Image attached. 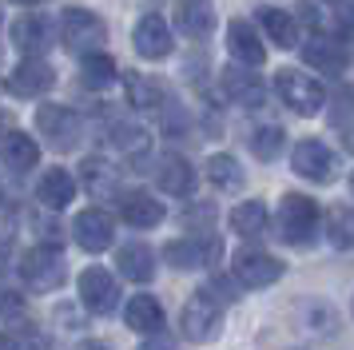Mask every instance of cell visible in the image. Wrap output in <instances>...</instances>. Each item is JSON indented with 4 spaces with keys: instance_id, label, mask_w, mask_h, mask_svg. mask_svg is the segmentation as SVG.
Here are the masks:
<instances>
[{
    "instance_id": "6da1fadb",
    "label": "cell",
    "mask_w": 354,
    "mask_h": 350,
    "mask_svg": "<svg viewBox=\"0 0 354 350\" xmlns=\"http://www.w3.org/2000/svg\"><path fill=\"white\" fill-rule=\"evenodd\" d=\"M279 235L290 247H315L319 243V203L310 195H299V191H287L283 203H279Z\"/></svg>"
},
{
    "instance_id": "7a4b0ae2",
    "label": "cell",
    "mask_w": 354,
    "mask_h": 350,
    "mask_svg": "<svg viewBox=\"0 0 354 350\" xmlns=\"http://www.w3.org/2000/svg\"><path fill=\"white\" fill-rule=\"evenodd\" d=\"M179 326H183V338L187 342H215L219 331H223V302L211 295L207 286L195 291L192 299L183 302V315H179Z\"/></svg>"
},
{
    "instance_id": "3957f363",
    "label": "cell",
    "mask_w": 354,
    "mask_h": 350,
    "mask_svg": "<svg viewBox=\"0 0 354 350\" xmlns=\"http://www.w3.org/2000/svg\"><path fill=\"white\" fill-rule=\"evenodd\" d=\"M64 275H68V259L52 243L32 247V251H24V259H20V279L32 286V291H40V295L56 291V286L64 283Z\"/></svg>"
},
{
    "instance_id": "277c9868",
    "label": "cell",
    "mask_w": 354,
    "mask_h": 350,
    "mask_svg": "<svg viewBox=\"0 0 354 350\" xmlns=\"http://www.w3.org/2000/svg\"><path fill=\"white\" fill-rule=\"evenodd\" d=\"M274 92H279V100H283L295 116H303V120L319 116L322 104H326V92H322L319 80H310L306 72H295V68H283V72L274 76Z\"/></svg>"
},
{
    "instance_id": "5b68a950",
    "label": "cell",
    "mask_w": 354,
    "mask_h": 350,
    "mask_svg": "<svg viewBox=\"0 0 354 350\" xmlns=\"http://www.w3.org/2000/svg\"><path fill=\"white\" fill-rule=\"evenodd\" d=\"M36 131L48 140V147L72 151L84 140V120L72 108H64V104H40L36 108Z\"/></svg>"
},
{
    "instance_id": "8992f818",
    "label": "cell",
    "mask_w": 354,
    "mask_h": 350,
    "mask_svg": "<svg viewBox=\"0 0 354 350\" xmlns=\"http://www.w3.org/2000/svg\"><path fill=\"white\" fill-rule=\"evenodd\" d=\"M231 275H235V283L247 286V291H263V286L279 283V279L287 275V263H279L271 251L243 247V251H235V259H231Z\"/></svg>"
},
{
    "instance_id": "52a82bcc",
    "label": "cell",
    "mask_w": 354,
    "mask_h": 350,
    "mask_svg": "<svg viewBox=\"0 0 354 350\" xmlns=\"http://www.w3.org/2000/svg\"><path fill=\"white\" fill-rule=\"evenodd\" d=\"M60 40L72 52H92V48H100L108 40V24L96 12H88V8H64V16H60Z\"/></svg>"
},
{
    "instance_id": "ba28073f",
    "label": "cell",
    "mask_w": 354,
    "mask_h": 350,
    "mask_svg": "<svg viewBox=\"0 0 354 350\" xmlns=\"http://www.w3.org/2000/svg\"><path fill=\"white\" fill-rule=\"evenodd\" d=\"M290 167L310 179V183H335L338 179V156L322 140H299L290 151Z\"/></svg>"
},
{
    "instance_id": "9c48e42d",
    "label": "cell",
    "mask_w": 354,
    "mask_h": 350,
    "mask_svg": "<svg viewBox=\"0 0 354 350\" xmlns=\"http://www.w3.org/2000/svg\"><path fill=\"white\" fill-rule=\"evenodd\" d=\"M52 84H56V72H52L48 60H40V56H24V60L4 76V92L8 95H20V100H32V95H44L52 92Z\"/></svg>"
},
{
    "instance_id": "30bf717a",
    "label": "cell",
    "mask_w": 354,
    "mask_h": 350,
    "mask_svg": "<svg viewBox=\"0 0 354 350\" xmlns=\"http://www.w3.org/2000/svg\"><path fill=\"white\" fill-rule=\"evenodd\" d=\"M72 239H76V247H84L88 255L108 251L112 239H115L112 215H108L104 207H88V211H80V215L72 219Z\"/></svg>"
},
{
    "instance_id": "8fae6325",
    "label": "cell",
    "mask_w": 354,
    "mask_h": 350,
    "mask_svg": "<svg viewBox=\"0 0 354 350\" xmlns=\"http://www.w3.org/2000/svg\"><path fill=\"white\" fill-rule=\"evenodd\" d=\"M131 44H136V56H144V60H167L176 40H171V28L160 12H147L140 16V24L131 32Z\"/></svg>"
},
{
    "instance_id": "7c38bea8",
    "label": "cell",
    "mask_w": 354,
    "mask_h": 350,
    "mask_svg": "<svg viewBox=\"0 0 354 350\" xmlns=\"http://www.w3.org/2000/svg\"><path fill=\"white\" fill-rule=\"evenodd\" d=\"M76 286H80V302L92 315H112L120 306V286H115V279L104 267H88Z\"/></svg>"
},
{
    "instance_id": "4fadbf2b",
    "label": "cell",
    "mask_w": 354,
    "mask_h": 350,
    "mask_svg": "<svg viewBox=\"0 0 354 350\" xmlns=\"http://www.w3.org/2000/svg\"><path fill=\"white\" fill-rule=\"evenodd\" d=\"M223 255V243L219 239H176V243H167L163 247V259L171 263L176 270H195V267H207V263H215Z\"/></svg>"
},
{
    "instance_id": "5bb4252c",
    "label": "cell",
    "mask_w": 354,
    "mask_h": 350,
    "mask_svg": "<svg viewBox=\"0 0 354 350\" xmlns=\"http://www.w3.org/2000/svg\"><path fill=\"white\" fill-rule=\"evenodd\" d=\"M303 60L310 64V68L326 72V76H342V72L351 68V52H346V44H342V40H335V36L319 32V36H310V40L303 44Z\"/></svg>"
},
{
    "instance_id": "9a60e30c",
    "label": "cell",
    "mask_w": 354,
    "mask_h": 350,
    "mask_svg": "<svg viewBox=\"0 0 354 350\" xmlns=\"http://www.w3.org/2000/svg\"><path fill=\"white\" fill-rule=\"evenodd\" d=\"M156 183H160V191H167V195H195V183H199V175H195V167L187 163L183 156H176V151H167V156L156 159Z\"/></svg>"
},
{
    "instance_id": "2e32d148",
    "label": "cell",
    "mask_w": 354,
    "mask_h": 350,
    "mask_svg": "<svg viewBox=\"0 0 354 350\" xmlns=\"http://www.w3.org/2000/svg\"><path fill=\"white\" fill-rule=\"evenodd\" d=\"M227 48H231V56L247 68H259V64L267 60V44H263V36L255 32L251 20H231L227 24Z\"/></svg>"
},
{
    "instance_id": "e0dca14e",
    "label": "cell",
    "mask_w": 354,
    "mask_h": 350,
    "mask_svg": "<svg viewBox=\"0 0 354 350\" xmlns=\"http://www.w3.org/2000/svg\"><path fill=\"white\" fill-rule=\"evenodd\" d=\"M120 215H124L128 227L147 231V227L163 223V203L156 195H147V191H124V195H120Z\"/></svg>"
},
{
    "instance_id": "ac0fdd59",
    "label": "cell",
    "mask_w": 354,
    "mask_h": 350,
    "mask_svg": "<svg viewBox=\"0 0 354 350\" xmlns=\"http://www.w3.org/2000/svg\"><path fill=\"white\" fill-rule=\"evenodd\" d=\"M115 263H120V275L128 283H151L156 279V251L147 243H124L115 251Z\"/></svg>"
},
{
    "instance_id": "d6986e66",
    "label": "cell",
    "mask_w": 354,
    "mask_h": 350,
    "mask_svg": "<svg viewBox=\"0 0 354 350\" xmlns=\"http://www.w3.org/2000/svg\"><path fill=\"white\" fill-rule=\"evenodd\" d=\"M12 44H17L24 56H40V52L52 44V24L40 12L20 16L17 24H12Z\"/></svg>"
},
{
    "instance_id": "ffe728a7",
    "label": "cell",
    "mask_w": 354,
    "mask_h": 350,
    "mask_svg": "<svg viewBox=\"0 0 354 350\" xmlns=\"http://www.w3.org/2000/svg\"><path fill=\"white\" fill-rule=\"evenodd\" d=\"M36 199L44 207H52V211H64L76 199V179L64 167H48V172L40 175V183H36Z\"/></svg>"
},
{
    "instance_id": "44dd1931",
    "label": "cell",
    "mask_w": 354,
    "mask_h": 350,
    "mask_svg": "<svg viewBox=\"0 0 354 350\" xmlns=\"http://www.w3.org/2000/svg\"><path fill=\"white\" fill-rule=\"evenodd\" d=\"M176 24H179L183 36H192V40H207L211 28H215V8H211V0H179Z\"/></svg>"
},
{
    "instance_id": "7402d4cb",
    "label": "cell",
    "mask_w": 354,
    "mask_h": 350,
    "mask_svg": "<svg viewBox=\"0 0 354 350\" xmlns=\"http://www.w3.org/2000/svg\"><path fill=\"white\" fill-rule=\"evenodd\" d=\"M223 92L235 100V104H243V108H259L263 100H267V88H263V80L255 76V72H243V68H223Z\"/></svg>"
},
{
    "instance_id": "603a6c76",
    "label": "cell",
    "mask_w": 354,
    "mask_h": 350,
    "mask_svg": "<svg viewBox=\"0 0 354 350\" xmlns=\"http://www.w3.org/2000/svg\"><path fill=\"white\" fill-rule=\"evenodd\" d=\"M259 24H263V36L271 40L274 48H295L299 44V20L287 12V8H259Z\"/></svg>"
},
{
    "instance_id": "cb8c5ba5",
    "label": "cell",
    "mask_w": 354,
    "mask_h": 350,
    "mask_svg": "<svg viewBox=\"0 0 354 350\" xmlns=\"http://www.w3.org/2000/svg\"><path fill=\"white\" fill-rule=\"evenodd\" d=\"M295 315H299V326H303L306 334H319V338H330V334L338 331V311L330 306V302L322 299H306L295 306Z\"/></svg>"
},
{
    "instance_id": "d4e9b609",
    "label": "cell",
    "mask_w": 354,
    "mask_h": 350,
    "mask_svg": "<svg viewBox=\"0 0 354 350\" xmlns=\"http://www.w3.org/2000/svg\"><path fill=\"white\" fill-rule=\"evenodd\" d=\"M0 159H4V167H12V172H28V167L40 163V147H36L32 136L8 131V136L0 140Z\"/></svg>"
},
{
    "instance_id": "484cf974",
    "label": "cell",
    "mask_w": 354,
    "mask_h": 350,
    "mask_svg": "<svg viewBox=\"0 0 354 350\" xmlns=\"http://www.w3.org/2000/svg\"><path fill=\"white\" fill-rule=\"evenodd\" d=\"M124 322H128L131 331H140V334L163 331V306L151 299V295H131L128 311H124Z\"/></svg>"
},
{
    "instance_id": "4316f807",
    "label": "cell",
    "mask_w": 354,
    "mask_h": 350,
    "mask_svg": "<svg viewBox=\"0 0 354 350\" xmlns=\"http://www.w3.org/2000/svg\"><path fill=\"white\" fill-rule=\"evenodd\" d=\"M203 172H207L211 187L227 191V195L243 191V183H247V175H243V167H239V159L235 156H211L207 163H203Z\"/></svg>"
},
{
    "instance_id": "83f0119b",
    "label": "cell",
    "mask_w": 354,
    "mask_h": 350,
    "mask_svg": "<svg viewBox=\"0 0 354 350\" xmlns=\"http://www.w3.org/2000/svg\"><path fill=\"white\" fill-rule=\"evenodd\" d=\"M330 131H335L342 147L354 156V92H335L330 95Z\"/></svg>"
},
{
    "instance_id": "f1b7e54d",
    "label": "cell",
    "mask_w": 354,
    "mask_h": 350,
    "mask_svg": "<svg viewBox=\"0 0 354 350\" xmlns=\"http://www.w3.org/2000/svg\"><path fill=\"white\" fill-rule=\"evenodd\" d=\"M80 80L88 84V88L104 92L108 84H115V60H112V56H104L100 48L84 52V56H80Z\"/></svg>"
},
{
    "instance_id": "f546056e",
    "label": "cell",
    "mask_w": 354,
    "mask_h": 350,
    "mask_svg": "<svg viewBox=\"0 0 354 350\" xmlns=\"http://www.w3.org/2000/svg\"><path fill=\"white\" fill-rule=\"evenodd\" d=\"M163 100H167V92H163L160 80L140 76V72H131V76H128V104H131V108L156 111V108H163Z\"/></svg>"
},
{
    "instance_id": "4dcf8cb0",
    "label": "cell",
    "mask_w": 354,
    "mask_h": 350,
    "mask_svg": "<svg viewBox=\"0 0 354 350\" xmlns=\"http://www.w3.org/2000/svg\"><path fill=\"white\" fill-rule=\"evenodd\" d=\"M231 231L243 239H259L263 231H267V207L259 203V199H247V203H239L235 211H231Z\"/></svg>"
},
{
    "instance_id": "1f68e13d",
    "label": "cell",
    "mask_w": 354,
    "mask_h": 350,
    "mask_svg": "<svg viewBox=\"0 0 354 350\" xmlns=\"http://www.w3.org/2000/svg\"><path fill=\"white\" fill-rule=\"evenodd\" d=\"M326 239H330V247H338V251H351L354 247V207L335 203L326 211Z\"/></svg>"
},
{
    "instance_id": "d6a6232c",
    "label": "cell",
    "mask_w": 354,
    "mask_h": 350,
    "mask_svg": "<svg viewBox=\"0 0 354 350\" xmlns=\"http://www.w3.org/2000/svg\"><path fill=\"white\" fill-rule=\"evenodd\" d=\"M247 143H251V156H255V159L271 163V159H279L287 136H283V127H279V124H263V127H255V131L247 136Z\"/></svg>"
},
{
    "instance_id": "836d02e7",
    "label": "cell",
    "mask_w": 354,
    "mask_h": 350,
    "mask_svg": "<svg viewBox=\"0 0 354 350\" xmlns=\"http://www.w3.org/2000/svg\"><path fill=\"white\" fill-rule=\"evenodd\" d=\"M80 179H84V187L92 191L96 199H104V195H112L115 191V172L104 163V159H84V167H80Z\"/></svg>"
},
{
    "instance_id": "e575fe53",
    "label": "cell",
    "mask_w": 354,
    "mask_h": 350,
    "mask_svg": "<svg viewBox=\"0 0 354 350\" xmlns=\"http://www.w3.org/2000/svg\"><path fill=\"white\" fill-rule=\"evenodd\" d=\"M112 143L128 156H144L147 151V131L136 124H112Z\"/></svg>"
},
{
    "instance_id": "d590c367",
    "label": "cell",
    "mask_w": 354,
    "mask_h": 350,
    "mask_svg": "<svg viewBox=\"0 0 354 350\" xmlns=\"http://www.w3.org/2000/svg\"><path fill=\"white\" fill-rule=\"evenodd\" d=\"M211 219H215V207L211 203H199V207H192V211H183V227H192V231L211 227Z\"/></svg>"
},
{
    "instance_id": "8d00e7d4",
    "label": "cell",
    "mask_w": 354,
    "mask_h": 350,
    "mask_svg": "<svg viewBox=\"0 0 354 350\" xmlns=\"http://www.w3.org/2000/svg\"><path fill=\"white\" fill-rule=\"evenodd\" d=\"M140 350H179V342H176V338H167L163 331H151V338H147Z\"/></svg>"
},
{
    "instance_id": "74e56055",
    "label": "cell",
    "mask_w": 354,
    "mask_h": 350,
    "mask_svg": "<svg viewBox=\"0 0 354 350\" xmlns=\"http://www.w3.org/2000/svg\"><path fill=\"white\" fill-rule=\"evenodd\" d=\"M0 311H4V315H20V295H4V299H0Z\"/></svg>"
},
{
    "instance_id": "f35d334b",
    "label": "cell",
    "mask_w": 354,
    "mask_h": 350,
    "mask_svg": "<svg viewBox=\"0 0 354 350\" xmlns=\"http://www.w3.org/2000/svg\"><path fill=\"white\" fill-rule=\"evenodd\" d=\"M76 350H112V347H108L104 338H84V342H80Z\"/></svg>"
},
{
    "instance_id": "ab89813d",
    "label": "cell",
    "mask_w": 354,
    "mask_h": 350,
    "mask_svg": "<svg viewBox=\"0 0 354 350\" xmlns=\"http://www.w3.org/2000/svg\"><path fill=\"white\" fill-rule=\"evenodd\" d=\"M0 350H17V338L12 334H0Z\"/></svg>"
},
{
    "instance_id": "60d3db41",
    "label": "cell",
    "mask_w": 354,
    "mask_h": 350,
    "mask_svg": "<svg viewBox=\"0 0 354 350\" xmlns=\"http://www.w3.org/2000/svg\"><path fill=\"white\" fill-rule=\"evenodd\" d=\"M12 4H28V8H36V4H48V0H12Z\"/></svg>"
},
{
    "instance_id": "b9f144b4",
    "label": "cell",
    "mask_w": 354,
    "mask_h": 350,
    "mask_svg": "<svg viewBox=\"0 0 354 350\" xmlns=\"http://www.w3.org/2000/svg\"><path fill=\"white\" fill-rule=\"evenodd\" d=\"M326 4H338V0H326Z\"/></svg>"
},
{
    "instance_id": "7bdbcfd3",
    "label": "cell",
    "mask_w": 354,
    "mask_h": 350,
    "mask_svg": "<svg viewBox=\"0 0 354 350\" xmlns=\"http://www.w3.org/2000/svg\"><path fill=\"white\" fill-rule=\"evenodd\" d=\"M351 187H354V175H351Z\"/></svg>"
},
{
    "instance_id": "ee69618b",
    "label": "cell",
    "mask_w": 354,
    "mask_h": 350,
    "mask_svg": "<svg viewBox=\"0 0 354 350\" xmlns=\"http://www.w3.org/2000/svg\"><path fill=\"white\" fill-rule=\"evenodd\" d=\"M351 311H354V302H351Z\"/></svg>"
}]
</instances>
